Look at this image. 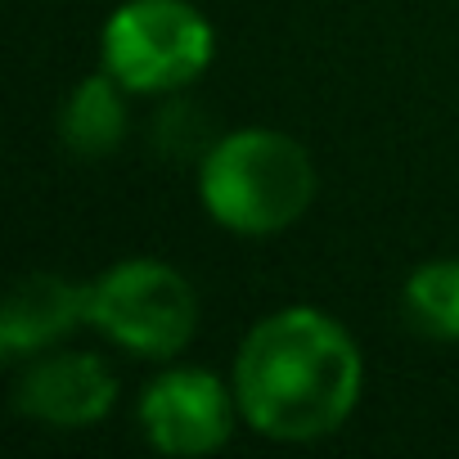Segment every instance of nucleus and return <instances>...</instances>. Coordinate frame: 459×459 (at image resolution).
<instances>
[{
  "label": "nucleus",
  "mask_w": 459,
  "mask_h": 459,
  "mask_svg": "<svg viewBox=\"0 0 459 459\" xmlns=\"http://www.w3.org/2000/svg\"><path fill=\"white\" fill-rule=\"evenodd\" d=\"M320 176L307 144L275 126H239L207 144L198 158L203 212L244 239L293 230L316 203Z\"/></svg>",
  "instance_id": "2"
},
{
  "label": "nucleus",
  "mask_w": 459,
  "mask_h": 459,
  "mask_svg": "<svg viewBox=\"0 0 459 459\" xmlns=\"http://www.w3.org/2000/svg\"><path fill=\"white\" fill-rule=\"evenodd\" d=\"M401 311L428 342H459V257L414 266L401 284Z\"/></svg>",
  "instance_id": "9"
},
{
  "label": "nucleus",
  "mask_w": 459,
  "mask_h": 459,
  "mask_svg": "<svg viewBox=\"0 0 459 459\" xmlns=\"http://www.w3.org/2000/svg\"><path fill=\"white\" fill-rule=\"evenodd\" d=\"M244 423L284 446L333 437L360 405L365 356L356 338L320 307H280L262 316L230 369Z\"/></svg>",
  "instance_id": "1"
},
{
  "label": "nucleus",
  "mask_w": 459,
  "mask_h": 459,
  "mask_svg": "<svg viewBox=\"0 0 459 459\" xmlns=\"http://www.w3.org/2000/svg\"><path fill=\"white\" fill-rule=\"evenodd\" d=\"M126 86L117 77H108L104 68L82 77L64 108H59V144L73 153V158H108L126 144V131H131V108H126Z\"/></svg>",
  "instance_id": "8"
},
{
  "label": "nucleus",
  "mask_w": 459,
  "mask_h": 459,
  "mask_svg": "<svg viewBox=\"0 0 459 459\" xmlns=\"http://www.w3.org/2000/svg\"><path fill=\"white\" fill-rule=\"evenodd\" d=\"M235 423H244L235 383L203 365H171L140 392V432L171 459L216 455L235 437Z\"/></svg>",
  "instance_id": "5"
},
{
  "label": "nucleus",
  "mask_w": 459,
  "mask_h": 459,
  "mask_svg": "<svg viewBox=\"0 0 459 459\" xmlns=\"http://www.w3.org/2000/svg\"><path fill=\"white\" fill-rule=\"evenodd\" d=\"M86 325L117 351L167 365L198 333V293L176 266L126 257L86 284Z\"/></svg>",
  "instance_id": "3"
},
{
  "label": "nucleus",
  "mask_w": 459,
  "mask_h": 459,
  "mask_svg": "<svg viewBox=\"0 0 459 459\" xmlns=\"http://www.w3.org/2000/svg\"><path fill=\"white\" fill-rule=\"evenodd\" d=\"M216 59V28L189 0H122L100 32V68L131 95H180Z\"/></svg>",
  "instance_id": "4"
},
{
  "label": "nucleus",
  "mask_w": 459,
  "mask_h": 459,
  "mask_svg": "<svg viewBox=\"0 0 459 459\" xmlns=\"http://www.w3.org/2000/svg\"><path fill=\"white\" fill-rule=\"evenodd\" d=\"M113 405H117V374L95 351H64V347L41 351L28 360L14 387V410L55 432L95 428L100 419H108Z\"/></svg>",
  "instance_id": "6"
},
{
  "label": "nucleus",
  "mask_w": 459,
  "mask_h": 459,
  "mask_svg": "<svg viewBox=\"0 0 459 459\" xmlns=\"http://www.w3.org/2000/svg\"><path fill=\"white\" fill-rule=\"evenodd\" d=\"M86 325V284L55 275V271H32L14 280L0 307V356L5 360H32L41 351L64 347L68 333Z\"/></svg>",
  "instance_id": "7"
}]
</instances>
